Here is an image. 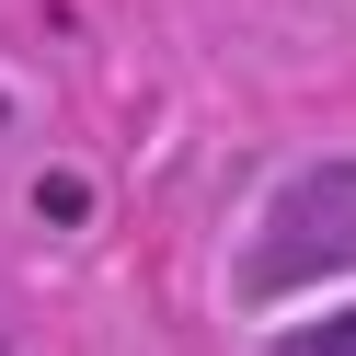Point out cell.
<instances>
[{"label": "cell", "instance_id": "6da1fadb", "mask_svg": "<svg viewBox=\"0 0 356 356\" xmlns=\"http://www.w3.org/2000/svg\"><path fill=\"white\" fill-rule=\"evenodd\" d=\"M333 264H356V161L299 172V184L264 207V241L241 253V287L276 299V287H310V276H333Z\"/></svg>", "mask_w": 356, "mask_h": 356}, {"label": "cell", "instance_id": "7a4b0ae2", "mask_svg": "<svg viewBox=\"0 0 356 356\" xmlns=\"http://www.w3.org/2000/svg\"><path fill=\"white\" fill-rule=\"evenodd\" d=\"M299 356H356V310H333V322L299 333Z\"/></svg>", "mask_w": 356, "mask_h": 356}]
</instances>
